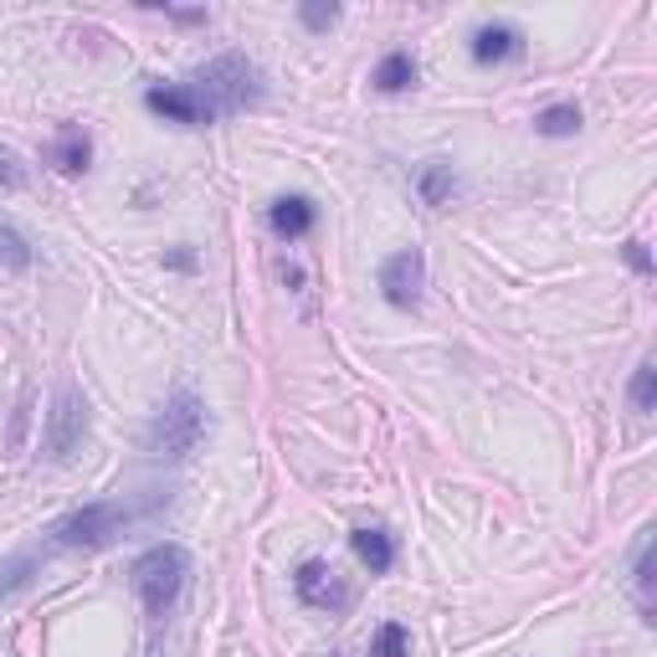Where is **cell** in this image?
Here are the masks:
<instances>
[{"instance_id": "obj_1", "label": "cell", "mask_w": 657, "mask_h": 657, "mask_svg": "<svg viewBox=\"0 0 657 657\" xmlns=\"http://www.w3.org/2000/svg\"><path fill=\"white\" fill-rule=\"evenodd\" d=\"M262 98V72L257 62L247 57H216V62H206L186 78V83H154L144 87V108L169 124H190V129H206V124H216V118H232L242 108H253Z\"/></svg>"}, {"instance_id": "obj_2", "label": "cell", "mask_w": 657, "mask_h": 657, "mask_svg": "<svg viewBox=\"0 0 657 657\" xmlns=\"http://www.w3.org/2000/svg\"><path fill=\"white\" fill-rule=\"evenodd\" d=\"M134 596L144 607V632H150V657H160V642H165V626L175 617V601L186 596V580H190V555L180 544H154L144 555L134 560Z\"/></svg>"}, {"instance_id": "obj_3", "label": "cell", "mask_w": 657, "mask_h": 657, "mask_svg": "<svg viewBox=\"0 0 657 657\" xmlns=\"http://www.w3.org/2000/svg\"><path fill=\"white\" fill-rule=\"evenodd\" d=\"M165 504V493H150V498H103V504H83L62 514V519L47 529L51 550H108V544L134 529L139 519H150L154 508Z\"/></svg>"}, {"instance_id": "obj_4", "label": "cell", "mask_w": 657, "mask_h": 657, "mask_svg": "<svg viewBox=\"0 0 657 657\" xmlns=\"http://www.w3.org/2000/svg\"><path fill=\"white\" fill-rule=\"evenodd\" d=\"M201 437H206V406L196 390L180 386L160 411H154L144 447H150L154 457H165V462H180V457H190L201 447Z\"/></svg>"}, {"instance_id": "obj_5", "label": "cell", "mask_w": 657, "mask_h": 657, "mask_svg": "<svg viewBox=\"0 0 657 657\" xmlns=\"http://www.w3.org/2000/svg\"><path fill=\"white\" fill-rule=\"evenodd\" d=\"M87 437V396L78 386H62L51 401V422H47V457L51 462H68Z\"/></svg>"}, {"instance_id": "obj_6", "label": "cell", "mask_w": 657, "mask_h": 657, "mask_svg": "<svg viewBox=\"0 0 657 657\" xmlns=\"http://www.w3.org/2000/svg\"><path fill=\"white\" fill-rule=\"evenodd\" d=\"M422 288H426V257L417 253V247L386 257V268H380V293H386L390 308H417L422 304Z\"/></svg>"}, {"instance_id": "obj_7", "label": "cell", "mask_w": 657, "mask_h": 657, "mask_svg": "<svg viewBox=\"0 0 657 657\" xmlns=\"http://www.w3.org/2000/svg\"><path fill=\"white\" fill-rule=\"evenodd\" d=\"M293 590H298V601L314 611H344L350 607V590L339 580L335 565H324V560H304L298 575H293Z\"/></svg>"}, {"instance_id": "obj_8", "label": "cell", "mask_w": 657, "mask_h": 657, "mask_svg": "<svg viewBox=\"0 0 657 657\" xmlns=\"http://www.w3.org/2000/svg\"><path fill=\"white\" fill-rule=\"evenodd\" d=\"M514 57H524V32L519 26L493 21V26H478V32H472V62L498 68V62H514Z\"/></svg>"}, {"instance_id": "obj_9", "label": "cell", "mask_w": 657, "mask_h": 657, "mask_svg": "<svg viewBox=\"0 0 657 657\" xmlns=\"http://www.w3.org/2000/svg\"><path fill=\"white\" fill-rule=\"evenodd\" d=\"M272 232L283 236V242H298V236L314 232V221H319V206L308 201V196H278L268 211Z\"/></svg>"}, {"instance_id": "obj_10", "label": "cell", "mask_w": 657, "mask_h": 657, "mask_svg": "<svg viewBox=\"0 0 657 657\" xmlns=\"http://www.w3.org/2000/svg\"><path fill=\"white\" fill-rule=\"evenodd\" d=\"M47 160L62 175H83L87 169V160H93V139H87V129H78V124H68L62 134L51 139V150H47Z\"/></svg>"}, {"instance_id": "obj_11", "label": "cell", "mask_w": 657, "mask_h": 657, "mask_svg": "<svg viewBox=\"0 0 657 657\" xmlns=\"http://www.w3.org/2000/svg\"><path fill=\"white\" fill-rule=\"evenodd\" d=\"M350 544H354V555L371 565V575H386L396 565V540H390L386 529H354Z\"/></svg>"}, {"instance_id": "obj_12", "label": "cell", "mask_w": 657, "mask_h": 657, "mask_svg": "<svg viewBox=\"0 0 657 657\" xmlns=\"http://www.w3.org/2000/svg\"><path fill=\"white\" fill-rule=\"evenodd\" d=\"M380 93H406V87H417V57L411 51H390L386 62L375 68V78H371Z\"/></svg>"}, {"instance_id": "obj_13", "label": "cell", "mask_w": 657, "mask_h": 657, "mask_svg": "<svg viewBox=\"0 0 657 657\" xmlns=\"http://www.w3.org/2000/svg\"><path fill=\"white\" fill-rule=\"evenodd\" d=\"M535 129H540L544 139H565L580 129V108L575 103H555V108H544L540 118H535Z\"/></svg>"}, {"instance_id": "obj_14", "label": "cell", "mask_w": 657, "mask_h": 657, "mask_svg": "<svg viewBox=\"0 0 657 657\" xmlns=\"http://www.w3.org/2000/svg\"><path fill=\"white\" fill-rule=\"evenodd\" d=\"M457 190V180H453V165L447 160H432V165L422 169V201L426 206H442L447 196Z\"/></svg>"}, {"instance_id": "obj_15", "label": "cell", "mask_w": 657, "mask_h": 657, "mask_svg": "<svg viewBox=\"0 0 657 657\" xmlns=\"http://www.w3.org/2000/svg\"><path fill=\"white\" fill-rule=\"evenodd\" d=\"M32 571H36V550H21L0 565V596H16L21 586H32Z\"/></svg>"}, {"instance_id": "obj_16", "label": "cell", "mask_w": 657, "mask_h": 657, "mask_svg": "<svg viewBox=\"0 0 657 657\" xmlns=\"http://www.w3.org/2000/svg\"><path fill=\"white\" fill-rule=\"evenodd\" d=\"M632 580H637V601L647 611V622H653V540L637 544V560H632Z\"/></svg>"}, {"instance_id": "obj_17", "label": "cell", "mask_w": 657, "mask_h": 657, "mask_svg": "<svg viewBox=\"0 0 657 657\" xmlns=\"http://www.w3.org/2000/svg\"><path fill=\"white\" fill-rule=\"evenodd\" d=\"M653 401H657V365H653V360H642L637 375H632V411H637V417H647V411H653Z\"/></svg>"}, {"instance_id": "obj_18", "label": "cell", "mask_w": 657, "mask_h": 657, "mask_svg": "<svg viewBox=\"0 0 657 657\" xmlns=\"http://www.w3.org/2000/svg\"><path fill=\"white\" fill-rule=\"evenodd\" d=\"M0 262H5V268H32V247H26V236H21L16 226H5V221H0Z\"/></svg>"}, {"instance_id": "obj_19", "label": "cell", "mask_w": 657, "mask_h": 657, "mask_svg": "<svg viewBox=\"0 0 657 657\" xmlns=\"http://www.w3.org/2000/svg\"><path fill=\"white\" fill-rule=\"evenodd\" d=\"M371 657H411V642H406V626L401 622H386L375 632L371 642Z\"/></svg>"}, {"instance_id": "obj_20", "label": "cell", "mask_w": 657, "mask_h": 657, "mask_svg": "<svg viewBox=\"0 0 657 657\" xmlns=\"http://www.w3.org/2000/svg\"><path fill=\"white\" fill-rule=\"evenodd\" d=\"M0 186H5V190H21V186H26V165H21V154L5 150V144H0Z\"/></svg>"}, {"instance_id": "obj_21", "label": "cell", "mask_w": 657, "mask_h": 657, "mask_svg": "<svg viewBox=\"0 0 657 657\" xmlns=\"http://www.w3.org/2000/svg\"><path fill=\"white\" fill-rule=\"evenodd\" d=\"M298 16H304V26H314V32H329L339 21V5H304Z\"/></svg>"}, {"instance_id": "obj_22", "label": "cell", "mask_w": 657, "mask_h": 657, "mask_svg": "<svg viewBox=\"0 0 657 657\" xmlns=\"http://www.w3.org/2000/svg\"><path fill=\"white\" fill-rule=\"evenodd\" d=\"M626 262L637 272H653V257H647V242H626Z\"/></svg>"}, {"instance_id": "obj_23", "label": "cell", "mask_w": 657, "mask_h": 657, "mask_svg": "<svg viewBox=\"0 0 657 657\" xmlns=\"http://www.w3.org/2000/svg\"><path fill=\"white\" fill-rule=\"evenodd\" d=\"M169 21H180V26H206L211 21V11H165Z\"/></svg>"}]
</instances>
